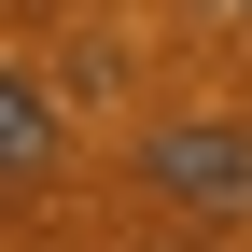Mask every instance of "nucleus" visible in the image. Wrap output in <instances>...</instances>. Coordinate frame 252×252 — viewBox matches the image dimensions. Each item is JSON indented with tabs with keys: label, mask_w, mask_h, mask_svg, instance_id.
Listing matches in <instances>:
<instances>
[{
	"label": "nucleus",
	"mask_w": 252,
	"mask_h": 252,
	"mask_svg": "<svg viewBox=\"0 0 252 252\" xmlns=\"http://www.w3.org/2000/svg\"><path fill=\"white\" fill-rule=\"evenodd\" d=\"M140 196L196 210V224H238L252 210V112H182L140 140Z\"/></svg>",
	"instance_id": "nucleus-1"
},
{
	"label": "nucleus",
	"mask_w": 252,
	"mask_h": 252,
	"mask_svg": "<svg viewBox=\"0 0 252 252\" xmlns=\"http://www.w3.org/2000/svg\"><path fill=\"white\" fill-rule=\"evenodd\" d=\"M42 168H56V98L42 84H0V182H14V196H42Z\"/></svg>",
	"instance_id": "nucleus-2"
},
{
	"label": "nucleus",
	"mask_w": 252,
	"mask_h": 252,
	"mask_svg": "<svg viewBox=\"0 0 252 252\" xmlns=\"http://www.w3.org/2000/svg\"><path fill=\"white\" fill-rule=\"evenodd\" d=\"M196 14H224V28H252V0H196Z\"/></svg>",
	"instance_id": "nucleus-3"
}]
</instances>
